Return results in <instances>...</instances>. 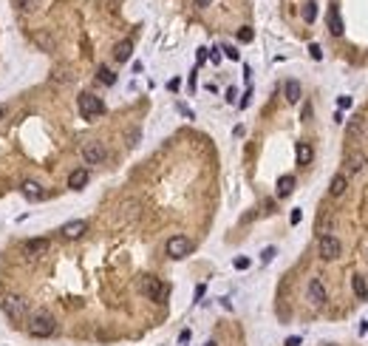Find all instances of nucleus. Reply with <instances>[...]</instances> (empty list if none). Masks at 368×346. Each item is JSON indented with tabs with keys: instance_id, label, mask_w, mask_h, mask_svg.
Returning a JSON list of instances; mask_svg holds the SVG:
<instances>
[{
	"instance_id": "nucleus-1",
	"label": "nucleus",
	"mask_w": 368,
	"mask_h": 346,
	"mask_svg": "<svg viewBox=\"0 0 368 346\" xmlns=\"http://www.w3.org/2000/svg\"><path fill=\"white\" fill-rule=\"evenodd\" d=\"M57 329V321H54V315L46 310H40L31 315V321H29V332L34 335V338H51Z\"/></svg>"
},
{
	"instance_id": "nucleus-2",
	"label": "nucleus",
	"mask_w": 368,
	"mask_h": 346,
	"mask_svg": "<svg viewBox=\"0 0 368 346\" xmlns=\"http://www.w3.org/2000/svg\"><path fill=\"white\" fill-rule=\"evenodd\" d=\"M80 114L85 119H93V116L105 114V103L96 97V94H80Z\"/></svg>"
},
{
	"instance_id": "nucleus-3",
	"label": "nucleus",
	"mask_w": 368,
	"mask_h": 346,
	"mask_svg": "<svg viewBox=\"0 0 368 346\" xmlns=\"http://www.w3.org/2000/svg\"><path fill=\"white\" fill-rule=\"evenodd\" d=\"M167 255L170 258H187V255L193 253V242L187 239V236H173V239H167Z\"/></svg>"
},
{
	"instance_id": "nucleus-4",
	"label": "nucleus",
	"mask_w": 368,
	"mask_h": 346,
	"mask_svg": "<svg viewBox=\"0 0 368 346\" xmlns=\"http://www.w3.org/2000/svg\"><path fill=\"white\" fill-rule=\"evenodd\" d=\"M317 250H320V258L323 261H334L337 255H340V242H337V236H332V233H326V236H320V244H317Z\"/></svg>"
},
{
	"instance_id": "nucleus-5",
	"label": "nucleus",
	"mask_w": 368,
	"mask_h": 346,
	"mask_svg": "<svg viewBox=\"0 0 368 346\" xmlns=\"http://www.w3.org/2000/svg\"><path fill=\"white\" fill-rule=\"evenodd\" d=\"M142 292H145L150 301H164V298H167V287L161 284L159 278H153V276H148L145 281H142Z\"/></svg>"
},
{
	"instance_id": "nucleus-6",
	"label": "nucleus",
	"mask_w": 368,
	"mask_h": 346,
	"mask_svg": "<svg viewBox=\"0 0 368 346\" xmlns=\"http://www.w3.org/2000/svg\"><path fill=\"white\" fill-rule=\"evenodd\" d=\"M105 156H108V150H105L102 142H88V145L82 148V159H85V165H99Z\"/></svg>"
},
{
	"instance_id": "nucleus-7",
	"label": "nucleus",
	"mask_w": 368,
	"mask_h": 346,
	"mask_svg": "<svg viewBox=\"0 0 368 346\" xmlns=\"http://www.w3.org/2000/svg\"><path fill=\"white\" fill-rule=\"evenodd\" d=\"M3 310H6V315H9V318L20 321V318L26 315V298H20V295H9V298H6V304H3Z\"/></svg>"
},
{
	"instance_id": "nucleus-8",
	"label": "nucleus",
	"mask_w": 368,
	"mask_h": 346,
	"mask_svg": "<svg viewBox=\"0 0 368 346\" xmlns=\"http://www.w3.org/2000/svg\"><path fill=\"white\" fill-rule=\"evenodd\" d=\"M309 301L314 307H323V304H326V287H323L320 278H311L309 281Z\"/></svg>"
},
{
	"instance_id": "nucleus-9",
	"label": "nucleus",
	"mask_w": 368,
	"mask_h": 346,
	"mask_svg": "<svg viewBox=\"0 0 368 346\" xmlns=\"http://www.w3.org/2000/svg\"><path fill=\"white\" fill-rule=\"evenodd\" d=\"M88 230V224H85V221L82 219H74V221H68V224H62V239H71V242H74V239H80L82 233Z\"/></svg>"
},
{
	"instance_id": "nucleus-10",
	"label": "nucleus",
	"mask_w": 368,
	"mask_h": 346,
	"mask_svg": "<svg viewBox=\"0 0 368 346\" xmlns=\"http://www.w3.org/2000/svg\"><path fill=\"white\" fill-rule=\"evenodd\" d=\"M48 239H31V242H26V247H23V253L26 255H31V258H37V255H43V253H48Z\"/></svg>"
},
{
	"instance_id": "nucleus-11",
	"label": "nucleus",
	"mask_w": 368,
	"mask_h": 346,
	"mask_svg": "<svg viewBox=\"0 0 368 346\" xmlns=\"http://www.w3.org/2000/svg\"><path fill=\"white\" fill-rule=\"evenodd\" d=\"M85 185H88V171H85V168H77V171L68 173V187L71 190H82Z\"/></svg>"
},
{
	"instance_id": "nucleus-12",
	"label": "nucleus",
	"mask_w": 368,
	"mask_h": 346,
	"mask_svg": "<svg viewBox=\"0 0 368 346\" xmlns=\"http://www.w3.org/2000/svg\"><path fill=\"white\" fill-rule=\"evenodd\" d=\"M130 54H133V43H130V40H119V43L114 46L116 63H127V60H130Z\"/></svg>"
},
{
	"instance_id": "nucleus-13",
	"label": "nucleus",
	"mask_w": 368,
	"mask_h": 346,
	"mask_svg": "<svg viewBox=\"0 0 368 346\" xmlns=\"http://www.w3.org/2000/svg\"><path fill=\"white\" fill-rule=\"evenodd\" d=\"M345 171H348V173H363V171H366V156H363V153H348V159H345Z\"/></svg>"
},
{
	"instance_id": "nucleus-14",
	"label": "nucleus",
	"mask_w": 368,
	"mask_h": 346,
	"mask_svg": "<svg viewBox=\"0 0 368 346\" xmlns=\"http://www.w3.org/2000/svg\"><path fill=\"white\" fill-rule=\"evenodd\" d=\"M329 32H332L334 37H340L345 32V29H343V17H340V12H337V6L329 9Z\"/></svg>"
},
{
	"instance_id": "nucleus-15",
	"label": "nucleus",
	"mask_w": 368,
	"mask_h": 346,
	"mask_svg": "<svg viewBox=\"0 0 368 346\" xmlns=\"http://www.w3.org/2000/svg\"><path fill=\"white\" fill-rule=\"evenodd\" d=\"M351 287H354V295L360 301L368 298V278L366 276H354V278H351Z\"/></svg>"
},
{
	"instance_id": "nucleus-16",
	"label": "nucleus",
	"mask_w": 368,
	"mask_h": 346,
	"mask_svg": "<svg viewBox=\"0 0 368 346\" xmlns=\"http://www.w3.org/2000/svg\"><path fill=\"white\" fill-rule=\"evenodd\" d=\"M345 187H348V179H345V173H337V176L332 179V185H329V193H332V196H343Z\"/></svg>"
},
{
	"instance_id": "nucleus-17",
	"label": "nucleus",
	"mask_w": 368,
	"mask_h": 346,
	"mask_svg": "<svg viewBox=\"0 0 368 346\" xmlns=\"http://www.w3.org/2000/svg\"><path fill=\"white\" fill-rule=\"evenodd\" d=\"M20 190H23V196L26 199H43V187H40V182H31V179H29V182H23V187H20Z\"/></svg>"
},
{
	"instance_id": "nucleus-18",
	"label": "nucleus",
	"mask_w": 368,
	"mask_h": 346,
	"mask_svg": "<svg viewBox=\"0 0 368 346\" xmlns=\"http://www.w3.org/2000/svg\"><path fill=\"white\" fill-rule=\"evenodd\" d=\"M295 190V176H280L277 179V196L283 199V196H289Z\"/></svg>"
},
{
	"instance_id": "nucleus-19",
	"label": "nucleus",
	"mask_w": 368,
	"mask_h": 346,
	"mask_svg": "<svg viewBox=\"0 0 368 346\" xmlns=\"http://www.w3.org/2000/svg\"><path fill=\"white\" fill-rule=\"evenodd\" d=\"M283 94H286L289 103H298V100H300V82H298V80H286V85H283Z\"/></svg>"
},
{
	"instance_id": "nucleus-20",
	"label": "nucleus",
	"mask_w": 368,
	"mask_h": 346,
	"mask_svg": "<svg viewBox=\"0 0 368 346\" xmlns=\"http://www.w3.org/2000/svg\"><path fill=\"white\" fill-rule=\"evenodd\" d=\"M309 162H311V145L298 142V165H309Z\"/></svg>"
},
{
	"instance_id": "nucleus-21",
	"label": "nucleus",
	"mask_w": 368,
	"mask_h": 346,
	"mask_svg": "<svg viewBox=\"0 0 368 346\" xmlns=\"http://www.w3.org/2000/svg\"><path fill=\"white\" fill-rule=\"evenodd\" d=\"M300 14H303V20H306V23H314V17H317V3H314V0H309V3H303V9H300Z\"/></svg>"
},
{
	"instance_id": "nucleus-22",
	"label": "nucleus",
	"mask_w": 368,
	"mask_h": 346,
	"mask_svg": "<svg viewBox=\"0 0 368 346\" xmlns=\"http://www.w3.org/2000/svg\"><path fill=\"white\" fill-rule=\"evenodd\" d=\"M96 77H99V82H105V85H114V82H116V74L111 69H105V66H99Z\"/></svg>"
},
{
	"instance_id": "nucleus-23",
	"label": "nucleus",
	"mask_w": 368,
	"mask_h": 346,
	"mask_svg": "<svg viewBox=\"0 0 368 346\" xmlns=\"http://www.w3.org/2000/svg\"><path fill=\"white\" fill-rule=\"evenodd\" d=\"M252 37H255V32L249 26H244L241 32H238V40H241V43H252Z\"/></svg>"
},
{
	"instance_id": "nucleus-24",
	"label": "nucleus",
	"mask_w": 368,
	"mask_h": 346,
	"mask_svg": "<svg viewBox=\"0 0 368 346\" xmlns=\"http://www.w3.org/2000/svg\"><path fill=\"white\" fill-rule=\"evenodd\" d=\"M17 6H20L23 12H34L37 6H40V0H17Z\"/></svg>"
},
{
	"instance_id": "nucleus-25",
	"label": "nucleus",
	"mask_w": 368,
	"mask_h": 346,
	"mask_svg": "<svg viewBox=\"0 0 368 346\" xmlns=\"http://www.w3.org/2000/svg\"><path fill=\"white\" fill-rule=\"evenodd\" d=\"M309 54H311L314 60H320V57H323V51H320V46H317V43H311V46H309Z\"/></svg>"
},
{
	"instance_id": "nucleus-26",
	"label": "nucleus",
	"mask_w": 368,
	"mask_h": 346,
	"mask_svg": "<svg viewBox=\"0 0 368 346\" xmlns=\"http://www.w3.org/2000/svg\"><path fill=\"white\" fill-rule=\"evenodd\" d=\"M232 264H235V270H246V267H249V258H235Z\"/></svg>"
},
{
	"instance_id": "nucleus-27",
	"label": "nucleus",
	"mask_w": 368,
	"mask_h": 346,
	"mask_svg": "<svg viewBox=\"0 0 368 346\" xmlns=\"http://www.w3.org/2000/svg\"><path fill=\"white\" fill-rule=\"evenodd\" d=\"M351 103H354V100H351V97H340V100H337V105H340V108H351Z\"/></svg>"
},
{
	"instance_id": "nucleus-28",
	"label": "nucleus",
	"mask_w": 368,
	"mask_h": 346,
	"mask_svg": "<svg viewBox=\"0 0 368 346\" xmlns=\"http://www.w3.org/2000/svg\"><path fill=\"white\" fill-rule=\"evenodd\" d=\"M224 51H227V57H230V60H238V57H241V54H238V48H235V46H227Z\"/></svg>"
},
{
	"instance_id": "nucleus-29",
	"label": "nucleus",
	"mask_w": 368,
	"mask_h": 346,
	"mask_svg": "<svg viewBox=\"0 0 368 346\" xmlns=\"http://www.w3.org/2000/svg\"><path fill=\"white\" fill-rule=\"evenodd\" d=\"M275 258V247H266L264 250V261H272Z\"/></svg>"
},
{
	"instance_id": "nucleus-30",
	"label": "nucleus",
	"mask_w": 368,
	"mask_h": 346,
	"mask_svg": "<svg viewBox=\"0 0 368 346\" xmlns=\"http://www.w3.org/2000/svg\"><path fill=\"white\" fill-rule=\"evenodd\" d=\"M300 219H303V213H300V210H292V224H300Z\"/></svg>"
},
{
	"instance_id": "nucleus-31",
	"label": "nucleus",
	"mask_w": 368,
	"mask_h": 346,
	"mask_svg": "<svg viewBox=\"0 0 368 346\" xmlns=\"http://www.w3.org/2000/svg\"><path fill=\"white\" fill-rule=\"evenodd\" d=\"M235 97H238V91H235V88H227V103H235Z\"/></svg>"
},
{
	"instance_id": "nucleus-32",
	"label": "nucleus",
	"mask_w": 368,
	"mask_h": 346,
	"mask_svg": "<svg viewBox=\"0 0 368 346\" xmlns=\"http://www.w3.org/2000/svg\"><path fill=\"white\" fill-rule=\"evenodd\" d=\"M283 346H300V338H298V335H295V338H286V344H283Z\"/></svg>"
},
{
	"instance_id": "nucleus-33",
	"label": "nucleus",
	"mask_w": 368,
	"mask_h": 346,
	"mask_svg": "<svg viewBox=\"0 0 368 346\" xmlns=\"http://www.w3.org/2000/svg\"><path fill=\"white\" fill-rule=\"evenodd\" d=\"M196 6H198V9H204V6H210V0H196Z\"/></svg>"
},
{
	"instance_id": "nucleus-34",
	"label": "nucleus",
	"mask_w": 368,
	"mask_h": 346,
	"mask_svg": "<svg viewBox=\"0 0 368 346\" xmlns=\"http://www.w3.org/2000/svg\"><path fill=\"white\" fill-rule=\"evenodd\" d=\"M6 111H9V108H6V105H0V119H3V116H6Z\"/></svg>"
},
{
	"instance_id": "nucleus-35",
	"label": "nucleus",
	"mask_w": 368,
	"mask_h": 346,
	"mask_svg": "<svg viewBox=\"0 0 368 346\" xmlns=\"http://www.w3.org/2000/svg\"><path fill=\"white\" fill-rule=\"evenodd\" d=\"M207 346H218V344H215V341H210V344H207Z\"/></svg>"
}]
</instances>
